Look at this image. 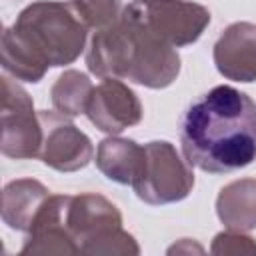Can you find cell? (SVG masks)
Returning a JSON list of instances; mask_svg holds the SVG:
<instances>
[{
    "mask_svg": "<svg viewBox=\"0 0 256 256\" xmlns=\"http://www.w3.org/2000/svg\"><path fill=\"white\" fill-rule=\"evenodd\" d=\"M186 162L208 174H230L256 160V102L232 86H214L180 122Z\"/></svg>",
    "mask_w": 256,
    "mask_h": 256,
    "instance_id": "cell-1",
    "label": "cell"
},
{
    "mask_svg": "<svg viewBox=\"0 0 256 256\" xmlns=\"http://www.w3.org/2000/svg\"><path fill=\"white\" fill-rule=\"evenodd\" d=\"M86 66L98 78H120L162 90L178 78L180 54L124 6L114 24L94 32Z\"/></svg>",
    "mask_w": 256,
    "mask_h": 256,
    "instance_id": "cell-2",
    "label": "cell"
},
{
    "mask_svg": "<svg viewBox=\"0 0 256 256\" xmlns=\"http://www.w3.org/2000/svg\"><path fill=\"white\" fill-rule=\"evenodd\" d=\"M10 28L48 68L76 62L88 38V26L80 20L74 6L60 0L28 4Z\"/></svg>",
    "mask_w": 256,
    "mask_h": 256,
    "instance_id": "cell-3",
    "label": "cell"
},
{
    "mask_svg": "<svg viewBox=\"0 0 256 256\" xmlns=\"http://www.w3.org/2000/svg\"><path fill=\"white\" fill-rule=\"evenodd\" d=\"M194 188L192 166L182 158L168 140H152L144 144V164L132 182L134 194L150 204H174L190 196Z\"/></svg>",
    "mask_w": 256,
    "mask_h": 256,
    "instance_id": "cell-4",
    "label": "cell"
},
{
    "mask_svg": "<svg viewBox=\"0 0 256 256\" xmlns=\"http://www.w3.org/2000/svg\"><path fill=\"white\" fill-rule=\"evenodd\" d=\"M42 140V122L30 94L12 78L2 76V154L14 160L40 158Z\"/></svg>",
    "mask_w": 256,
    "mask_h": 256,
    "instance_id": "cell-5",
    "label": "cell"
},
{
    "mask_svg": "<svg viewBox=\"0 0 256 256\" xmlns=\"http://www.w3.org/2000/svg\"><path fill=\"white\" fill-rule=\"evenodd\" d=\"M126 8L174 48L194 44L210 24V10L190 0H132Z\"/></svg>",
    "mask_w": 256,
    "mask_h": 256,
    "instance_id": "cell-6",
    "label": "cell"
},
{
    "mask_svg": "<svg viewBox=\"0 0 256 256\" xmlns=\"http://www.w3.org/2000/svg\"><path fill=\"white\" fill-rule=\"evenodd\" d=\"M44 140L40 148V160L56 172H78L86 168L94 158L92 140L64 114L38 112Z\"/></svg>",
    "mask_w": 256,
    "mask_h": 256,
    "instance_id": "cell-7",
    "label": "cell"
},
{
    "mask_svg": "<svg viewBox=\"0 0 256 256\" xmlns=\"http://www.w3.org/2000/svg\"><path fill=\"white\" fill-rule=\"evenodd\" d=\"M142 114L140 98L120 78H102V82L94 86L86 108L88 120L100 132L112 136L136 126L142 120Z\"/></svg>",
    "mask_w": 256,
    "mask_h": 256,
    "instance_id": "cell-8",
    "label": "cell"
},
{
    "mask_svg": "<svg viewBox=\"0 0 256 256\" xmlns=\"http://www.w3.org/2000/svg\"><path fill=\"white\" fill-rule=\"evenodd\" d=\"M68 200V194H50L46 198L32 222V228L26 232L28 236L20 248V254H80V248L66 226Z\"/></svg>",
    "mask_w": 256,
    "mask_h": 256,
    "instance_id": "cell-9",
    "label": "cell"
},
{
    "mask_svg": "<svg viewBox=\"0 0 256 256\" xmlns=\"http://www.w3.org/2000/svg\"><path fill=\"white\" fill-rule=\"evenodd\" d=\"M214 64L216 70L234 82H254L256 80V24L234 22L224 28L214 44Z\"/></svg>",
    "mask_w": 256,
    "mask_h": 256,
    "instance_id": "cell-10",
    "label": "cell"
},
{
    "mask_svg": "<svg viewBox=\"0 0 256 256\" xmlns=\"http://www.w3.org/2000/svg\"><path fill=\"white\" fill-rule=\"evenodd\" d=\"M66 226L82 254V248L88 242L122 228V214L108 198L100 194H76L68 200Z\"/></svg>",
    "mask_w": 256,
    "mask_h": 256,
    "instance_id": "cell-11",
    "label": "cell"
},
{
    "mask_svg": "<svg viewBox=\"0 0 256 256\" xmlns=\"http://www.w3.org/2000/svg\"><path fill=\"white\" fill-rule=\"evenodd\" d=\"M50 196V190L34 178H18L2 190V220L8 228L28 232L32 222Z\"/></svg>",
    "mask_w": 256,
    "mask_h": 256,
    "instance_id": "cell-12",
    "label": "cell"
},
{
    "mask_svg": "<svg viewBox=\"0 0 256 256\" xmlns=\"http://www.w3.org/2000/svg\"><path fill=\"white\" fill-rule=\"evenodd\" d=\"M144 164V146L136 140L108 136L96 148V168L116 184H130L138 178Z\"/></svg>",
    "mask_w": 256,
    "mask_h": 256,
    "instance_id": "cell-13",
    "label": "cell"
},
{
    "mask_svg": "<svg viewBox=\"0 0 256 256\" xmlns=\"http://www.w3.org/2000/svg\"><path fill=\"white\" fill-rule=\"evenodd\" d=\"M216 216L224 228L250 232L256 228V178H238L220 188Z\"/></svg>",
    "mask_w": 256,
    "mask_h": 256,
    "instance_id": "cell-14",
    "label": "cell"
},
{
    "mask_svg": "<svg viewBox=\"0 0 256 256\" xmlns=\"http://www.w3.org/2000/svg\"><path fill=\"white\" fill-rule=\"evenodd\" d=\"M92 90H94V84L84 72L64 70L50 88L52 106L56 112L68 118H76L80 114H86Z\"/></svg>",
    "mask_w": 256,
    "mask_h": 256,
    "instance_id": "cell-15",
    "label": "cell"
},
{
    "mask_svg": "<svg viewBox=\"0 0 256 256\" xmlns=\"http://www.w3.org/2000/svg\"><path fill=\"white\" fill-rule=\"evenodd\" d=\"M2 68L22 82H40L48 72V66L12 32V28H4L2 32Z\"/></svg>",
    "mask_w": 256,
    "mask_h": 256,
    "instance_id": "cell-16",
    "label": "cell"
},
{
    "mask_svg": "<svg viewBox=\"0 0 256 256\" xmlns=\"http://www.w3.org/2000/svg\"><path fill=\"white\" fill-rule=\"evenodd\" d=\"M82 254H90V256H138L140 246L130 232H126L124 228H116V230L88 242L82 248Z\"/></svg>",
    "mask_w": 256,
    "mask_h": 256,
    "instance_id": "cell-17",
    "label": "cell"
},
{
    "mask_svg": "<svg viewBox=\"0 0 256 256\" xmlns=\"http://www.w3.org/2000/svg\"><path fill=\"white\" fill-rule=\"evenodd\" d=\"M72 6L80 20L92 30L108 28L122 14L118 0H72Z\"/></svg>",
    "mask_w": 256,
    "mask_h": 256,
    "instance_id": "cell-18",
    "label": "cell"
},
{
    "mask_svg": "<svg viewBox=\"0 0 256 256\" xmlns=\"http://www.w3.org/2000/svg\"><path fill=\"white\" fill-rule=\"evenodd\" d=\"M210 252L216 256H238V254H256V240L240 230L226 228L224 232H218L210 244Z\"/></svg>",
    "mask_w": 256,
    "mask_h": 256,
    "instance_id": "cell-19",
    "label": "cell"
},
{
    "mask_svg": "<svg viewBox=\"0 0 256 256\" xmlns=\"http://www.w3.org/2000/svg\"><path fill=\"white\" fill-rule=\"evenodd\" d=\"M166 252H168V254H192V252L202 254V252H204V248H202L200 244L192 242L190 238H182L180 242H176L174 246H170Z\"/></svg>",
    "mask_w": 256,
    "mask_h": 256,
    "instance_id": "cell-20",
    "label": "cell"
}]
</instances>
